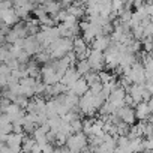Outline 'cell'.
I'll use <instances>...</instances> for the list:
<instances>
[{
  "instance_id": "1",
  "label": "cell",
  "mask_w": 153,
  "mask_h": 153,
  "mask_svg": "<svg viewBox=\"0 0 153 153\" xmlns=\"http://www.w3.org/2000/svg\"><path fill=\"white\" fill-rule=\"evenodd\" d=\"M72 48H74L72 39H69V38H59L47 50H48V53L51 56V60H57V59L65 57L68 53H71Z\"/></svg>"
},
{
  "instance_id": "2",
  "label": "cell",
  "mask_w": 153,
  "mask_h": 153,
  "mask_svg": "<svg viewBox=\"0 0 153 153\" xmlns=\"http://www.w3.org/2000/svg\"><path fill=\"white\" fill-rule=\"evenodd\" d=\"M123 75L132 84H144L146 83V69H144V65L140 62H135L134 65L126 66L123 71Z\"/></svg>"
},
{
  "instance_id": "3",
  "label": "cell",
  "mask_w": 153,
  "mask_h": 153,
  "mask_svg": "<svg viewBox=\"0 0 153 153\" xmlns=\"http://www.w3.org/2000/svg\"><path fill=\"white\" fill-rule=\"evenodd\" d=\"M87 144H89V138L83 131L71 134L66 140V149L71 152H75V153H81L83 150H86Z\"/></svg>"
},
{
  "instance_id": "4",
  "label": "cell",
  "mask_w": 153,
  "mask_h": 153,
  "mask_svg": "<svg viewBox=\"0 0 153 153\" xmlns=\"http://www.w3.org/2000/svg\"><path fill=\"white\" fill-rule=\"evenodd\" d=\"M41 76H42V83H45L47 86H54V84L60 83V80H62L56 72L53 62H48L41 66Z\"/></svg>"
},
{
  "instance_id": "5",
  "label": "cell",
  "mask_w": 153,
  "mask_h": 153,
  "mask_svg": "<svg viewBox=\"0 0 153 153\" xmlns=\"http://www.w3.org/2000/svg\"><path fill=\"white\" fill-rule=\"evenodd\" d=\"M78 110L84 114V116H87V117H93L95 114H96V108H95V105H93V93L89 90V92H86L81 98H80V104H78Z\"/></svg>"
},
{
  "instance_id": "6",
  "label": "cell",
  "mask_w": 153,
  "mask_h": 153,
  "mask_svg": "<svg viewBox=\"0 0 153 153\" xmlns=\"http://www.w3.org/2000/svg\"><path fill=\"white\" fill-rule=\"evenodd\" d=\"M87 62H89L92 71H95V72L104 71V66H105V57H104V53H102V51L90 50V51H89V56H87Z\"/></svg>"
},
{
  "instance_id": "7",
  "label": "cell",
  "mask_w": 153,
  "mask_h": 153,
  "mask_svg": "<svg viewBox=\"0 0 153 153\" xmlns=\"http://www.w3.org/2000/svg\"><path fill=\"white\" fill-rule=\"evenodd\" d=\"M116 116H117V117H119L122 122H125L126 125H129V126L135 125V122H137L135 108H132V107H128V105H123V107H120V108L116 111Z\"/></svg>"
},
{
  "instance_id": "8",
  "label": "cell",
  "mask_w": 153,
  "mask_h": 153,
  "mask_svg": "<svg viewBox=\"0 0 153 153\" xmlns=\"http://www.w3.org/2000/svg\"><path fill=\"white\" fill-rule=\"evenodd\" d=\"M72 44H74L72 51L75 53L76 59H78V60H81V59H87L90 50H89L87 42H86L83 38H74V39H72Z\"/></svg>"
},
{
  "instance_id": "9",
  "label": "cell",
  "mask_w": 153,
  "mask_h": 153,
  "mask_svg": "<svg viewBox=\"0 0 153 153\" xmlns=\"http://www.w3.org/2000/svg\"><path fill=\"white\" fill-rule=\"evenodd\" d=\"M23 140H24V134H9L6 138V146L12 150V153H20L21 147H23Z\"/></svg>"
},
{
  "instance_id": "10",
  "label": "cell",
  "mask_w": 153,
  "mask_h": 153,
  "mask_svg": "<svg viewBox=\"0 0 153 153\" xmlns=\"http://www.w3.org/2000/svg\"><path fill=\"white\" fill-rule=\"evenodd\" d=\"M125 96H126V90H125L123 87H117L116 90H113V92L110 93V96L107 98V101L111 102V104L119 110L120 107L125 105Z\"/></svg>"
},
{
  "instance_id": "11",
  "label": "cell",
  "mask_w": 153,
  "mask_h": 153,
  "mask_svg": "<svg viewBox=\"0 0 153 153\" xmlns=\"http://www.w3.org/2000/svg\"><path fill=\"white\" fill-rule=\"evenodd\" d=\"M23 50L26 53H29L30 56H33V54H38L42 50V47H41L36 36H27L24 39V42H23Z\"/></svg>"
},
{
  "instance_id": "12",
  "label": "cell",
  "mask_w": 153,
  "mask_h": 153,
  "mask_svg": "<svg viewBox=\"0 0 153 153\" xmlns=\"http://www.w3.org/2000/svg\"><path fill=\"white\" fill-rule=\"evenodd\" d=\"M78 78H81V75L78 74V71L75 69V66H71L66 72H65V75L62 76V80H60V83L62 84H65L68 89H71V86L78 80Z\"/></svg>"
},
{
  "instance_id": "13",
  "label": "cell",
  "mask_w": 153,
  "mask_h": 153,
  "mask_svg": "<svg viewBox=\"0 0 153 153\" xmlns=\"http://www.w3.org/2000/svg\"><path fill=\"white\" fill-rule=\"evenodd\" d=\"M110 45H111V38L108 35H99L92 41V50H98V51H102V53Z\"/></svg>"
},
{
  "instance_id": "14",
  "label": "cell",
  "mask_w": 153,
  "mask_h": 153,
  "mask_svg": "<svg viewBox=\"0 0 153 153\" xmlns=\"http://www.w3.org/2000/svg\"><path fill=\"white\" fill-rule=\"evenodd\" d=\"M69 92H72V93H75L76 96H83L86 92H89V84H87V81H86V78L84 76H81V78H78L72 86H71V89H69Z\"/></svg>"
},
{
  "instance_id": "15",
  "label": "cell",
  "mask_w": 153,
  "mask_h": 153,
  "mask_svg": "<svg viewBox=\"0 0 153 153\" xmlns=\"http://www.w3.org/2000/svg\"><path fill=\"white\" fill-rule=\"evenodd\" d=\"M143 90H144V84H131L126 89V93L134 99L135 104L143 102Z\"/></svg>"
},
{
  "instance_id": "16",
  "label": "cell",
  "mask_w": 153,
  "mask_h": 153,
  "mask_svg": "<svg viewBox=\"0 0 153 153\" xmlns=\"http://www.w3.org/2000/svg\"><path fill=\"white\" fill-rule=\"evenodd\" d=\"M66 11H68V14L71 17H75L76 20H80V18H83L86 15V8L80 2H75L72 5H68L66 6Z\"/></svg>"
},
{
  "instance_id": "17",
  "label": "cell",
  "mask_w": 153,
  "mask_h": 153,
  "mask_svg": "<svg viewBox=\"0 0 153 153\" xmlns=\"http://www.w3.org/2000/svg\"><path fill=\"white\" fill-rule=\"evenodd\" d=\"M150 114H152V110L149 108V104H147V102H140V104H137V107H135L137 120H149Z\"/></svg>"
},
{
  "instance_id": "18",
  "label": "cell",
  "mask_w": 153,
  "mask_h": 153,
  "mask_svg": "<svg viewBox=\"0 0 153 153\" xmlns=\"http://www.w3.org/2000/svg\"><path fill=\"white\" fill-rule=\"evenodd\" d=\"M24 68H26V74H27V76H32V78L39 80V76H41V66H39V63H38L36 60L29 62Z\"/></svg>"
},
{
  "instance_id": "19",
  "label": "cell",
  "mask_w": 153,
  "mask_h": 153,
  "mask_svg": "<svg viewBox=\"0 0 153 153\" xmlns=\"http://www.w3.org/2000/svg\"><path fill=\"white\" fill-rule=\"evenodd\" d=\"M42 8H44V11H45L48 15L53 17V15H56L57 12L62 11V3L57 2V0H48L45 5H42Z\"/></svg>"
},
{
  "instance_id": "20",
  "label": "cell",
  "mask_w": 153,
  "mask_h": 153,
  "mask_svg": "<svg viewBox=\"0 0 153 153\" xmlns=\"http://www.w3.org/2000/svg\"><path fill=\"white\" fill-rule=\"evenodd\" d=\"M75 69L78 71V74L81 75V76H84L86 74H89L92 69H90V65H89V62H87V59H81V60H76V63H75Z\"/></svg>"
},
{
  "instance_id": "21",
  "label": "cell",
  "mask_w": 153,
  "mask_h": 153,
  "mask_svg": "<svg viewBox=\"0 0 153 153\" xmlns=\"http://www.w3.org/2000/svg\"><path fill=\"white\" fill-rule=\"evenodd\" d=\"M129 149L132 150V153H141V152H144L143 138H132V140H129Z\"/></svg>"
},
{
  "instance_id": "22",
  "label": "cell",
  "mask_w": 153,
  "mask_h": 153,
  "mask_svg": "<svg viewBox=\"0 0 153 153\" xmlns=\"http://www.w3.org/2000/svg\"><path fill=\"white\" fill-rule=\"evenodd\" d=\"M129 129H131V126L126 125V123L122 122V120H120L119 123H116V134H117V137H128Z\"/></svg>"
},
{
  "instance_id": "23",
  "label": "cell",
  "mask_w": 153,
  "mask_h": 153,
  "mask_svg": "<svg viewBox=\"0 0 153 153\" xmlns=\"http://www.w3.org/2000/svg\"><path fill=\"white\" fill-rule=\"evenodd\" d=\"M35 144H36V141L33 140V137H26V135H24V140H23V147H21V152H23V153H30Z\"/></svg>"
},
{
  "instance_id": "24",
  "label": "cell",
  "mask_w": 153,
  "mask_h": 153,
  "mask_svg": "<svg viewBox=\"0 0 153 153\" xmlns=\"http://www.w3.org/2000/svg\"><path fill=\"white\" fill-rule=\"evenodd\" d=\"M98 75H99V81H101L102 84H107V83H110V81L116 80V75H114V74H111L110 71H99V72H98Z\"/></svg>"
},
{
  "instance_id": "25",
  "label": "cell",
  "mask_w": 153,
  "mask_h": 153,
  "mask_svg": "<svg viewBox=\"0 0 153 153\" xmlns=\"http://www.w3.org/2000/svg\"><path fill=\"white\" fill-rule=\"evenodd\" d=\"M36 62L41 63V65H45V63L51 62V56H50L48 50H41V51L36 54Z\"/></svg>"
},
{
  "instance_id": "26",
  "label": "cell",
  "mask_w": 153,
  "mask_h": 153,
  "mask_svg": "<svg viewBox=\"0 0 153 153\" xmlns=\"http://www.w3.org/2000/svg\"><path fill=\"white\" fill-rule=\"evenodd\" d=\"M11 51H9V45H0V63H6L8 60H11Z\"/></svg>"
},
{
  "instance_id": "27",
  "label": "cell",
  "mask_w": 153,
  "mask_h": 153,
  "mask_svg": "<svg viewBox=\"0 0 153 153\" xmlns=\"http://www.w3.org/2000/svg\"><path fill=\"white\" fill-rule=\"evenodd\" d=\"M84 78H86L89 87L93 86V84H96V83H101V81H99V75H98V72H95V71H90L89 74H86Z\"/></svg>"
},
{
  "instance_id": "28",
  "label": "cell",
  "mask_w": 153,
  "mask_h": 153,
  "mask_svg": "<svg viewBox=\"0 0 153 153\" xmlns=\"http://www.w3.org/2000/svg\"><path fill=\"white\" fill-rule=\"evenodd\" d=\"M132 36H134V39L135 41H141V39H144L146 36H144V26H135L134 29H132Z\"/></svg>"
},
{
  "instance_id": "29",
  "label": "cell",
  "mask_w": 153,
  "mask_h": 153,
  "mask_svg": "<svg viewBox=\"0 0 153 153\" xmlns=\"http://www.w3.org/2000/svg\"><path fill=\"white\" fill-rule=\"evenodd\" d=\"M17 60H18L20 65H27V63L30 62V54L26 53L24 50H21V51L18 53V56H17Z\"/></svg>"
},
{
  "instance_id": "30",
  "label": "cell",
  "mask_w": 153,
  "mask_h": 153,
  "mask_svg": "<svg viewBox=\"0 0 153 153\" xmlns=\"http://www.w3.org/2000/svg\"><path fill=\"white\" fill-rule=\"evenodd\" d=\"M93 123H95V119H93V117H87V120L83 122V132H84L86 135L90 134V129H92V125H93Z\"/></svg>"
},
{
  "instance_id": "31",
  "label": "cell",
  "mask_w": 153,
  "mask_h": 153,
  "mask_svg": "<svg viewBox=\"0 0 153 153\" xmlns=\"http://www.w3.org/2000/svg\"><path fill=\"white\" fill-rule=\"evenodd\" d=\"M76 119H80V117H78V114H76L75 111H69V113H66L65 116H62V120L66 122V123H72V122L76 120Z\"/></svg>"
},
{
  "instance_id": "32",
  "label": "cell",
  "mask_w": 153,
  "mask_h": 153,
  "mask_svg": "<svg viewBox=\"0 0 153 153\" xmlns=\"http://www.w3.org/2000/svg\"><path fill=\"white\" fill-rule=\"evenodd\" d=\"M71 128H72V134L74 132H81L83 131V122L80 119H76V120H74L71 123Z\"/></svg>"
},
{
  "instance_id": "33",
  "label": "cell",
  "mask_w": 153,
  "mask_h": 153,
  "mask_svg": "<svg viewBox=\"0 0 153 153\" xmlns=\"http://www.w3.org/2000/svg\"><path fill=\"white\" fill-rule=\"evenodd\" d=\"M143 147H144V150H153V138L143 140Z\"/></svg>"
},
{
  "instance_id": "34",
  "label": "cell",
  "mask_w": 153,
  "mask_h": 153,
  "mask_svg": "<svg viewBox=\"0 0 153 153\" xmlns=\"http://www.w3.org/2000/svg\"><path fill=\"white\" fill-rule=\"evenodd\" d=\"M89 90H90L92 93H101V92H102V83H96V84L90 86Z\"/></svg>"
},
{
  "instance_id": "35",
  "label": "cell",
  "mask_w": 153,
  "mask_h": 153,
  "mask_svg": "<svg viewBox=\"0 0 153 153\" xmlns=\"http://www.w3.org/2000/svg\"><path fill=\"white\" fill-rule=\"evenodd\" d=\"M146 2L147 0H134V6H135V9H138V8H141V6H144L146 5Z\"/></svg>"
},
{
  "instance_id": "36",
  "label": "cell",
  "mask_w": 153,
  "mask_h": 153,
  "mask_svg": "<svg viewBox=\"0 0 153 153\" xmlns=\"http://www.w3.org/2000/svg\"><path fill=\"white\" fill-rule=\"evenodd\" d=\"M30 153H42V147L36 143V144L33 146V149H32V152H30Z\"/></svg>"
},
{
  "instance_id": "37",
  "label": "cell",
  "mask_w": 153,
  "mask_h": 153,
  "mask_svg": "<svg viewBox=\"0 0 153 153\" xmlns=\"http://www.w3.org/2000/svg\"><path fill=\"white\" fill-rule=\"evenodd\" d=\"M62 2H63L65 5H72V3H75V2H78V0H62Z\"/></svg>"
},
{
  "instance_id": "38",
  "label": "cell",
  "mask_w": 153,
  "mask_h": 153,
  "mask_svg": "<svg viewBox=\"0 0 153 153\" xmlns=\"http://www.w3.org/2000/svg\"><path fill=\"white\" fill-rule=\"evenodd\" d=\"M47 2H48V0H36V3H38V5H45Z\"/></svg>"
},
{
  "instance_id": "39",
  "label": "cell",
  "mask_w": 153,
  "mask_h": 153,
  "mask_svg": "<svg viewBox=\"0 0 153 153\" xmlns=\"http://www.w3.org/2000/svg\"><path fill=\"white\" fill-rule=\"evenodd\" d=\"M63 153H75V152H71V150H68V149H63Z\"/></svg>"
},
{
  "instance_id": "40",
  "label": "cell",
  "mask_w": 153,
  "mask_h": 153,
  "mask_svg": "<svg viewBox=\"0 0 153 153\" xmlns=\"http://www.w3.org/2000/svg\"><path fill=\"white\" fill-rule=\"evenodd\" d=\"M141 153H153V150H144V152H141Z\"/></svg>"
},
{
  "instance_id": "41",
  "label": "cell",
  "mask_w": 153,
  "mask_h": 153,
  "mask_svg": "<svg viewBox=\"0 0 153 153\" xmlns=\"http://www.w3.org/2000/svg\"><path fill=\"white\" fill-rule=\"evenodd\" d=\"M152 54H153V48H152Z\"/></svg>"
},
{
  "instance_id": "42",
  "label": "cell",
  "mask_w": 153,
  "mask_h": 153,
  "mask_svg": "<svg viewBox=\"0 0 153 153\" xmlns=\"http://www.w3.org/2000/svg\"><path fill=\"white\" fill-rule=\"evenodd\" d=\"M20 153H23V152H20Z\"/></svg>"
}]
</instances>
